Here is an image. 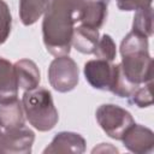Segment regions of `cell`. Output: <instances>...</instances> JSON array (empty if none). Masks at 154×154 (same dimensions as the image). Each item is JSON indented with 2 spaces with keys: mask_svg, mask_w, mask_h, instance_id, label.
Masks as SVG:
<instances>
[{
  "mask_svg": "<svg viewBox=\"0 0 154 154\" xmlns=\"http://www.w3.org/2000/svg\"><path fill=\"white\" fill-rule=\"evenodd\" d=\"M117 72V64L102 59L88 60L84 64L83 73L87 82L95 89L111 91Z\"/></svg>",
  "mask_w": 154,
  "mask_h": 154,
  "instance_id": "cell-7",
  "label": "cell"
},
{
  "mask_svg": "<svg viewBox=\"0 0 154 154\" xmlns=\"http://www.w3.org/2000/svg\"><path fill=\"white\" fill-rule=\"evenodd\" d=\"M0 122L4 129H14L24 125V109L18 99L0 103Z\"/></svg>",
  "mask_w": 154,
  "mask_h": 154,
  "instance_id": "cell-14",
  "label": "cell"
},
{
  "mask_svg": "<svg viewBox=\"0 0 154 154\" xmlns=\"http://www.w3.org/2000/svg\"><path fill=\"white\" fill-rule=\"evenodd\" d=\"M119 65L125 78L135 85L153 81V59L149 51L124 54Z\"/></svg>",
  "mask_w": 154,
  "mask_h": 154,
  "instance_id": "cell-5",
  "label": "cell"
},
{
  "mask_svg": "<svg viewBox=\"0 0 154 154\" xmlns=\"http://www.w3.org/2000/svg\"><path fill=\"white\" fill-rule=\"evenodd\" d=\"M93 153H96V152H113V153H118V149L114 148L111 143H100L97 147H95L93 150Z\"/></svg>",
  "mask_w": 154,
  "mask_h": 154,
  "instance_id": "cell-22",
  "label": "cell"
},
{
  "mask_svg": "<svg viewBox=\"0 0 154 154\" xmlns=\"http://www.w3.org/2000/svg\"><path fill=\"white\" fill-rule=\"evenodd\" d=\"M153 18H154V13H153L152 6L136 10L134 20H132V30L131 31H134L141 36H144L147 38L152 37L153 28H154Z\"/></svg>",
  "mask_w": 154,
  "mask_h": 154,
  "instance_id": "cell-16",
  "label": "cell"
},
{
  "mask_svg": "<svg viewBox=\"0 0 154 154\" xmlns=\"http://www.w3.org/2000/svg\"><path fill=\"white\" fill-rule=\"evenodd\" d=\"M51 87L59 93L73 90L79 81V70L76 61L69 55L55 57L48 67Z\"/></svg>",
  "mask_w": 154,
  "mask_h": 154,
  "instance_id": "cell-4",
  "label": "cell"
},
{
  "mask_svg": "<svg viewBox=\"0 0 154 154\" xmlns=\"http://www.w3.org/2000/svg\"><path fill=\"white\" fill-rule=\"evenodd\" d=\"M99 38V29L79 24L78 26H75L71 46H73L79 53L94 54Z\"/></svg>",
  "mask_w": 154,
  "mask_h": 154,
  "instance_id": "cell-13",
  "label": "cell"
},
{
  "mask_svg": "<svg viewBox=\"0 0 154 154\" xmlns=\"http://www.w3.org/2000/svg\"><path fill=\"white\" fill-rule=\"evenodd\" d=\"M120 141L128 150L136 154H149L154 149V132L141 124L134 123Z\"/></svg>",
  "mask_w": 154,
  "mask_h": 154,
  "instance_id": "cell-9",
  "label": "cell"
},
{
  "mask_svg": "<svg viewBox=\"0 0 154 154\" xmlns=\"http://www.w3.org/2000/svg\"><path fill=\"white\" fill-rule=\"evenodd\" d=\"M12 28V16L7 4L0 0V45L5 43L11 34Z\"/></svg>",
  "mask_w": 154,
  "mask_h": 154,
  "instance_id": "cell-20",
  "label": "cell"
},
{
  "mask_svg": "<svg viewBox=\"0 0 154 154\" xmlns=\"http://www.w3.org/2000/svg\"><path fill=\"white\" fill-rule=\"evenodd\" d=\"M51 0H19V18L25 25H32L45 14Z\"/></svg>",
  "mask_w": 154,
  "mask_h": 154,
  "instance_id": "cell-15",
  "label": "cell"
},
{
  "mask_svg": "<svg viewBox=\"0 0 154 154\" xmlns=\"http://www.w3.org/2000/svg\"><path fill=\"white\" fill-rule=\"evenodd\" d=\"M17 84L19 89L31 90L38 87L41 73L37 65L30 59H20L13 64Z\"/></svg>",
  "mask_w": 154,
  "mask_h": 154,
  "instance_id": "cell-12",
  "label": "cell"
},
{
  "mask_svg": "<svg viewBox=\"0 0 154 154\" xmlns=\"http://www.w3.org/2000/svg\"><path fill=\"white\" fill-rule=\"evenodd\" d=\"M22 105L25 118L36 130L45 132L52 130L57 125L59 113L48 89L37 87L31 90H24Z\"/></svg>",
  "mask_w": 154,
  "mask_h": 154,
  "instance_id": "cell-2",
  "label": "cell"
},
{
  "mask_svg": "<svg viewBox=\"0 0 154 154\" xmlns=\"http://www.w3.org/2000/svg\"><path fill=\"white\" fill-rule=\"evenodd\" d=\"M85 140L77 132L72 131H61L58 132L51 143L45 148V154H55V153H75L81 154L85 152Z\"/></svg>",
  "mask_w": 154,
  "mask_h": 154,
  "instance_id": "cell-10",
  "label": "cell"
},
{
  "mask_svg": "<svg viewBox=\"0 0 154 154\" xmlns=\"http://www.w3.org/2000/svg\"><path fill=\"white\" fill-rule=\"evenodd\" d=\"M152 2L153 0H117V6L120 11H136L152 6Z\"/></svg>",
  "mask_w": 154,
  "mask_h": 154,
  "instance_id": "cell-21",
  "label": "cell"
},
{
  "mask_svg": "<svg viewBox=\"0 0 154 154\" xmlns=\"http://www.w3.org/2000/svg\"><path fill=\"white\" fill-rule=\"evenodd\" d=\"M35 134L25 125L4 129L0 137V154H29L32 149Z\"/></svg>",
  "mask_w": 154,
  "mask_h": 154,
  "instance_id": "cell-6",
  "label": "cell"
},
{
  "mask_svg": "<svg viewBox=\"0 0 154 154\" xmlns=\"http://www.w3.org/2000/svg\"><path fill=\"white\" fill-rule=\"evenodd\" d=\"M77 23L76 0H51L42 20V38L48 53L69 55Z\"/></svg>",
  "mask_w": 154,
  "mask_h": 154,
  "instance_id": "cell-1",
  "label": "cell"
},
{
  "mask_svg": "<svg viewBox=\"0 0 154 154\" xmlns=\"http://www.w3.org/2000/svg\"><path fill=\"white\" fill-rule=\"evenodd\" d=\"M152 85L153 82H147L142 85H140L134 94L128 99L130 103L140 107V108H144V107H149L153 105V94H152Z\"/></svg>",
  "mask_w": 154,
  "mask_h": 154,
  "instance_id": "cell-19",
  "label": "cell"
},
{
  "mask_svg": "<svg viewBox=\"0 0 154 154\" xmlns=\"http://www.w3.org/2000/svg\"><path fill=\"white\" fill-rule=\"evenodd\" d=\"M109 0H76L77 23L100 29L107 18Z\"/></svg>",
  "mask_w": 154,
  "mask_h": 154,
  "instance_id": "cell-8",
  "label": "cell"
},
{
  "mask_svg": "<svg viewBox=\"0 0 154 154\" xmlns=\"http://www.w3.org/2000/svg\"><path fill=\"white\" fill-rule=\"evenodd\" d=\"M2 132H4V126H2V124H1V122H0V137H1Z\"/></svg>",
  "mask_w": 154,
  "mask_h": 154,
  "instance_id": "cell-23",
  "label": "cell"
},
{
  "mask_svg": "<svg viewBox=\"0 0 154 154\" xmlns=\"http://www.w3.org/2000/svg\"><path fill=\"white\" fill-rule=\"evenodd\" d=\"M18 89L13 64L0 57V103L18 99Z\"/></svg>",
  "mask_w": 154,
  "mask_h": 154,
  "instance_id": "cell-11",
  "label": "cell"
},
{
  "mask_svg": "<svg viewBox=\"0 0 154 154\" xmlns=\"http://www.w3.org/2000/svg\"><path fill=\"white\" fill-rule=\"evenodd\" d=\"M95 117L106 135L118 141L122 140L125 131L135 123L129 111L113 103H103L99 106Z\"/></svg>",
  "mask_w": 154,
  "mask_h": 154,
  "instance_id": "cell-3",
  "label": "cell"
},
{
  "mask_svg": "<svg viewBox=\"0 0 154 154\" xmlns=\"http://www.w3.org/2000/svg\"><path fill=\"white\" fill-rule=\"evenodd\" d=\"M148 38L144 36H141L134 31H130L120 43V55L134 53V52H143L149 51L148 49Z\"/></svg>",
  "mask_w": 154,
  "mask_h": 154,
  "instance_id": "cell-17",
  "label": "cell"
},
{
  "mask_svg": "<svg viewBox=\"0 0 154 154\" xmlns=\"http://www.w3.org/2000/svg\"><path fill=\"white\" fill-rule=\"evenodd\" d=\"M94 54L97 59H102V60H107L112 63L117 55V47H116L113 38L109 35L103 34L97 41Z\"/></svg>",
  "mask_w": 154,
  "mask_h": 154,
  "instance_id": "cell-18",
  "label": "cell"
}]
</instances>
